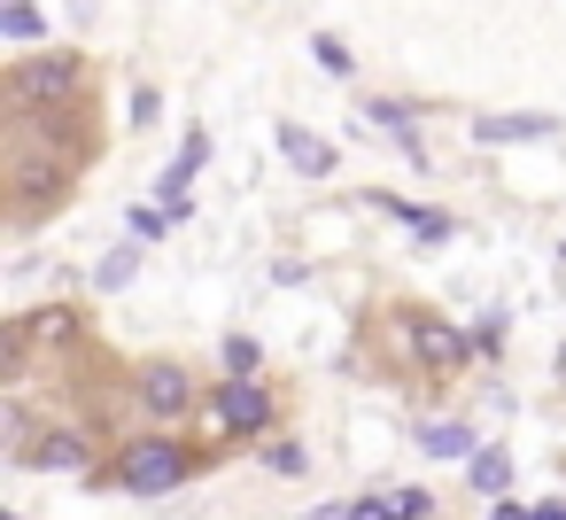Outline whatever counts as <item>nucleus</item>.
I'll use <instances>...</instances> for the list:
<instances>
[{
	"instance_id": "f257e3e1",
	"label": "nucleus",
	"mask_w": 566,
	"mask_h": 520,
	"mask_svg": "<svg viewBox=\"0 0 566 520\" xmlns=\"http://www.w3.org/2000/svg\"><path fill=\"white\" fill-rule=\"evenodd\" d=\"M0 187H9L17 218H40L71 187V141L48 117H9V156H0Z\"/></svg>"
},
{
	"instance_id": "f03ea898",
	"label": "nucleus",
	"mask_w": 566,
	"mask_h": 520,
	"mask_svg": "<svg viewBox=\"0 0 566 520\" xmlns=\"http://www.w3.org/2000/svg\"><path fill=\"white\" fill-rule=\"evenodd\" d=\"M195 466H202V458H195L187 443L148 435V443H125V450H117V489H133V497H164V489H179Z\"/></svg>"
},
{
	"instance_id": "7ed1b4c3",
	"label": "nucleus",
	"mask_w": 566,
	"mask_h": 520,
	"mask_svg": "<svg viewBox=\"0 0 566 520\" xmlns=\"http://www.w3.org/2000/svg\"><path fill=\"white\" fill-rule=\"evenodd\" d=\"M71 79H78V55H40V63H24V71H9V102H17V117L55 110V102L71 94Z\"/></svg>"
},
{
	"instance_id": "20e7f679",
	"label": "nucleus",
	"mask_w": 566,
	"mask_h": 520,
	"mask_svg": "<svg viewBox=\"0 0 566 520\" xmlns=\"http://www.w3.org/2000/svg\"><path fill=\"white\" fill-rule=\"evenodd\" d=\"M140 404L156 412V419H187L195 404H202V388H195V373L179 365V357H156V365H140Z\"/></svg>"
},
{
	"instance_id": "39448f33",
	"label": "nucleus",
	"mask_w": 566,
	"mask_h": 520,
	"mask_svg": "<svg viewBox=\"0 0 566 520\" xmlns=\"http://www.w3.org/2000/svg\"><path fill=\"white\" fill-rule=\"evenodd\" d=\"M396 326H403V350H411L427 373H450V365L473 350V334H458V326H442V319H427V311H403Z\"/></svg>"
},
{
	"instance_id": "423d86ee",
	"label": "nucleus",
	"mask_w": 566,
	"mask_h": 520,
	"mask_svg": "<svg viewBox=\"0 0 566 520\" xmlns=\"http://www.w3.org/2000/svg\"><path fill=\"white\" fill-rule=\"evenodd\" d=\"M202 412H210V435H256L272 419V396L256 381H226L218 396H202Z\"/></svg>"
},
{
	"instance_id": "0eeeda50",
	"label": "nucleus",
	"mask_w": 566,
	"mask_h": 520,
	"mask_svg": "<svg viewBox=\"0 0 566 520\" xmlns=\"http://www.w3.org/2000/svg\"><path fill=\"white\" fill-rule=\"evenodd\" d=\"M280 148H287L295 171H334V148H326L318 133H303V125H280Z\"/></svg>"
},
{
	"instance_id": "6e6552de",
	"label": "nucleus",
	"mask_w": 566,
	"mask_h": 520,
	"mask_svg": "<svg viewBox=\"0 0 566 520\" xmlns=\"http://www.w3.org/2000/svg\"><path fill=\"white\" fill-rule=\"evenodd\" d=\"M86 458V435H40L17 450V466H78Z\"/></svg>"
},
{
	"instance_id": "1a4fd4ad",
	"label": "nucleus",
	"mask_w": 566,
	"mask_h": 520,
	"mask_svg": "<svg viewBox=\"0 0 566 520\" xmlns=\"http://www.w3.org/2000/svg\"><path fill=\"white\" fill-rule=\"evenodd\" d=\"M465 458H473L465 474H473V489H481V497H504V489H512V458H504L496 443H481V450H465Z\"/></svg>"
},
{
	"instance_id": "9d476101",
	"label": "nucleus",
	"mask_w": 566,
	"mask_h": 520,
	"mask_svg": "<svg viewBox=\"0 0 566 520\" xmlns=\"http://www.w3.org/2000/svg\"><path fill=\"white\" fill-rule=\"evenodd\" d=\"M419 450L427 458H458V450H481V443H473L465 419H434V427H419Z\"/></svg>"
},
{
	"instance_id": "9b49d317",
	"label": "nucleus",
	"mask_w": 566,
	"mask_h": 520,
	"mask_svg": "<svg viewBox=\"0 0 566 520\" xmlns=\"http://www.w3.org/2000/svg\"><path fill=\"white\" fill-rule=\"evenodd\" d=\"M481 141H551V117H481Z\"/></svg>"
},
{
	"instance_id": "f8f14e48",
	"label": "nucleus",
	"mask_w": 566,
	"mask_h": 520,
	"mask_svg": "<svg viewBox=\"0 0 566 520\" xmlns=\"http://www.w3.org/2000/svg\"><path fill=\"white\" fill-rule=\"evenodd\" d=\"M365 210H396V218H403V226H411V233H434V241H442V233H450V218H442V210H419V202H396V195H373V202H365Z\"/></svg>"
},
{
	"instance_id": "ddd939ff",
	"label": "nucleus",
	"mask_w": 566,
	"mask_h": 520,
	"mask_svg": "<svg viewBox=\"0 0 566 520\" xmlns=\"http://www.w3.org/2000/svg\"><path fill=\"white\" fill-rule=\"evenodd\" d=\"M133 272H140V249H133V241H117V249L94 264V288H125Z\"/></svg>"
},
{
	"instance_id": "4468645a",
	"label": "nucleus",
	"mask_w": 566,
	"mask_h": 520,
	"mask_svg": "<svg viewBox=\"0 0 566 520\" xmlns=\"http://www.w3.org/2000/svg\"><path fill=\"white\" fill-rule=\"evenodd\" d=\"M0 32H9V40H40L48 24H40V9H32V0H9V9H0Z\"/></svg>"
},
{
	"instance_id": "2eb2a0df",
	"label": "nucleus",
	"mask_w": 566,
	"mask_h": 520,
	"mask_svg": "<svg viewBox=\"0 0 566 520\" xmlns=\"http://www.w3.org/2000/svg\"><path fill=\"white\" fill-rule=\"evenodd\" d=\"M226 365H233V381H249V373H256V342L233 334V342H226Z\"/></svg>"
},
{
	"instance_id": "dca6fc26",
	"label": "nucleus",
	"mask_w": 566,
	"mask_h": 520,
	"mask_svg": "<svg viewBox=\"0 0 566 520\" xmlns=\"http://www.w3.org/2000/svg\"><path fill=\"white\" fill-rule=\"evenodd\" d=\"M164 226H171V210H164V202H148V210H133V233H140V241H156Z\"/></svg>"
},
{
	"instance_id": "f3484780",
	"label": "nucleus",
	"mask_w": 566,
	"mask_h": 520,
	"mask_svg": "<svg viewBox=\"0 0 566 520\" xmlns=\"http://www.w3.org/2000/svg\"><path fill=\"white\" fill-rule=\"evenodd\" d=\"M473 350H504V311H489V319L473 326Z\"/></svg>"
},
{
	"instance_id": "a211bd4d",
	"label": "nucleus",
	"mask_w": 566,
	"mask_h": 520,
	"mask_svg": "<svg viewBox=\"0 0 566 520\" xmlns=\"http://www.w3.org/2000/svg\"><path fill=\"white\" fill-rule=\"evenodd\" d=\"M264 458H272V474H303V466H311V458H303V450H295V443H272V450H264Z\"/></svg>"
},
{
	"instance_id": "6ab92c4d",
	"label": "nucleus",
	"mask_w": 566,
	"mask_h": 520,
	"mask_svg": "<svg viewBox=\"0 0 566 520\" xmlns=\"http://www.w3.org/2000/svg\"><path fill=\"white\" fill-rule=\"evenodd\" d=\"M396 512H403V520H427L434 497H427V489H396Z\"/></svg>"
},
{
	"instance_id": "aec40b11",
	"label": "nucleus",
	"mask_w": 566,
	"mask_h": 520,
	"mask_svg": "<svg viewBox=\"0 0 566 520\" xmlns=\"http://www.w3.org/2000/svg\"><path fill=\"white\" fill-rule=\"evenodd\" d=\"M349 520H403V512H396V497H365V505H349Z\"/></svg>"
},
{
	"instance_id": "412c9836",
	"label": "nucleus",
	"mask_w": 566,
	"mask_h": 520,
	"mask_svg": "<svg viewBox=\"0 0 566 520\" xmlns=\"http://www.w3.org/2000/svg\"><path fill=\"white\" fill-rule=\"evenodd\" d=\"M535 520H566V505H558V497H551V505H535Z\"/></svg>"
},
{
	"instance_id": "4be33fe9",
	"label": "nucleus",
	"mask_w": 566,
	"mask_h": 520,
	"mask_svg": "<svg viewBox=\"0 0 566 520\" xmlns=\"http://www.w3.org/2000/svg\"><path fill=\"white\" fill-rule=\"evenodd\" d=\"M311 520H349V505H318V512H311Z\"/></svg>"
}]
</instances>
